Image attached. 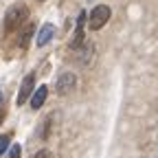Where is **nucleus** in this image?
Segmentation results:
<instances>
[{
    "label": "nucleus",
    "mask_w": 158,
    "mask_h": 158,
    "mask_svg": "<svg viewBox=\"0 0 158 158\" xmlns=\"http://www.w3.org/2000/svg\"><path fill=\"white\" fill-rule=\"evenodd\" d=\"M27 7L24 5H13L9 11H7V15H5V31H15V29H20V24L22 22H27Z\"/></svg>",
    "instance_id": "f257e3e1"
},
{
    "label": "nucleus",
    "mask_w": 158,
    "mask_h": 158,
    "mask_svg": "<svg viewBox=\"0 0 158 158\" xmlns=\"http://www.w3.org/2000/svg\"><path fill=\"white\" fill-rule=\"evenodd\" d=\"M110 20V9L106 7V5H99V7H94L92 9V13H90V20H88V24H90V29L92 31H99L106 22Z\"/></svg>",
    "instance_id": "f03ea898"
},
{
    "label": "nucleus",
    "mask_w": 158,
    "mask_h": 158,
    "mask_svg": "<svg viewBox=\"0 0 158 158\" xmlns=\"http://www.w3.org/2000/svg\"><path fill=\"white\" fill-rule=\"evenodd\" d=\"M33 86H35V75L31 73V75H27L24 79H22V86H20V92H18V106H24L27 103V99L33 94Z\"/></svg>",
    "instance_id": "7ed1b4c3"
},
{
    "label": "nucleus",
    "mask_w": 158,
    "mask_h": 158,
    "mask_svg": "<svg viewBox=\"0 0 158 158\" xmlns=\"http://www.w3.org/2000/svg\"><path fill=\"white\" fill-rule=\"evenodd\" d=\"M75 84H77V79H75L73 73H62V75H59V79H57V84H55L57 94H66V92H70V90L75 88Z\"/></svg>",
    "instance_id": "20e7f679"
},
{
    "label": "nucleus",
    "mask_w": 158,
    "mask_h": 158,
    "mask_svg": "<svg viewBox=\"0 0 158 158\" xmlns=\"http://www.w3.org/2000/svg\"><path fill=\"white\" fill-rule=\"evenodd\" d=\"M86 20H88V15H86V11H81V13H79V18H77L75 35H73V42H70L73 48H79V46L84 44V27H86Z\"/></svg>",
    "instance_id": "39448f33"
},
{
    "label": "nucleus",
    "mask_w": 158,
    "mask_h": 158,
    "mask_svg": "<svg viewBox=\"0 0 158 158\" xmlns=\"http://www.w3.org/2000/svg\"><path fill=\"white\" fill-rule=\"evenodd\" d=\"M46 94H48V88L46 86H40L33 94H31V108L33 110H40L44 106V101H46Z\"/></svg>",
    "instance_id": "423d86ee"
},
{
    "label": "nucleus",
    "mask_w": 158,
    "mask_h": 158,
    "mask_svg": "<svg viewBox=\"0 0 158 158\" xmlns=\"http://www.w3.org/2000/svg\"><path fill=\"white\" fill-rule=\"evenodd\" d=\"M53 35H55V27L53 24H44L42 29H40V33H37V46H46L51 40H53Z\"/></svg>",
    "instance_id": "0eeeda50"
},
{
    "label": "nucleus",
    "mask_w": 158,
    "mask_h": 158,
    "mask_svg": "<svg viewBox=\"0 0 158 158\" xmlns=\"http://www.w3.org/2000/svg\"><path fill=\"white\" fill-rule=\"evenodd\" d=\"M9 134H5V136H0V156H2L5 152H7V147H9Z\"/></svg>",
    "instance_id": "6e6552de"
},
{
    "label": "nucleus",
    "mask_w": 158,
    "mask_h": 158,
    "mask_svg": "<svg viewBox=\"0 0 158 158\" xmlns=\"http://www.w3.org/2000/svg\"><path fill=\"white\" fill-rule=\"evenodd\" d=\"M31 31H33V24H27V29L22 31V40H20V44H22V46H27V42H29V35H31Z\"/></svg>",
    "instance_id": "1a4fd4ad"
},
{
    "label": "nucleus",
    "mask_w": 158,
    "mask_h": 158,
    "mask_svg": "<svg viewBox=\"0 0 158 158\" xmlns=\"http://www.w3.org/2000/svg\"><path fill=\"white\" fill-rule=\"evenodd\" d=\"M9 158H20V145H13V147H11Z\"/></svg>",
    "instance_id": "9d476101"
},
{
    "label": "nucleus",
    "mask_w": 158,
    "mask_h": 158,
    "mask_svg": "<svg viewBox=\"0 0 158 158\" xmlns=\"http://www.w3.org/2000/svg\"><path fill=\"white\" fill-rule=\"evenodd\" d=\"M33 158H51V152H48V149H40Z\"/></svg>",
    "instance_id": "9b49d317"
},
{
    "label": "nucleus",
    "mask_w": 158,
    "mask_h": 158,
    "mask_svg": "<svg viewBox=\"0 0 158 158\" xmlns=\"http://www.w3.org/2000/svg\"><path fill=\"white\" fill-rule=\"evenodd\" d=\"M2 118H5V110H2V106H0V123H2Z\"/></svg>",
    "instance_id": "f8f14e48"
},
{
    "label": "nucleus",
    "mask_w": 158,
    "mask_h": 158,
    "mask_svg": "<svg viewBox=\"0 0 158 158\" xmlns=\"http://www.w3.org/2000/svg\"><path fill=\"white\" fill-rule=\"evenodd\" d=\"M0 106H2V92H0Z\"/></svg>",
    "instance_id": "ddd939ff"
}]
</instances>
